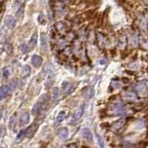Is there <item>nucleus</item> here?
Wrapping results in <instances>:
<instances>
[{"instance_id": "obj_14", "label": "nucleus", "mask_w": 148, "mask_h": 148, "mask_svg": "<svg viewBox=\"0 0 148 148\" xmlns=\"http://www.w3.org/2000/svg\"><path fill=\"white\" fill-rule=\"evenodd\" d=\"M41 48L44 52L47 49V38H46L45 34H42L41 35Z\"/></svg>"}, {"instance_id": "obj_13", "label": "nucleus", "mask_w": 148, "mask_h": 148, "mask_svg": "<svg viewBox=\"0 0 148 148\" xmlns=\"http://www.w3.org/2000/svg\"><path fill=\"white\" fill-rule=\"evenodd\" d=\"M29 121H30V114L28 112H25L21 116L20 125L21 127H23V126H25V125H27L28 123H29Z\"/></svg>"}, {"instance_id": "obj_32", "label": "nucleus", "mask_w": 148, "mask_h": 148, "mask_svg": "<svg viewBox=\"0 0 148 148\" xmlns=\"http://www.w3.org/2000/svg\"><path fill=\"white\" fill-rule=\"evenodd\" d=\"M147 24H148V22H147Z\"/></svg>"}, {"instance_id": "obj_23", "label": "nucleus", "mask_w": 148, "mask_h": 148, "mask_svg": "<svg viewBox=\"0 0 148 148\" xmlns=\"http://www.w3.org/2000/svg\"><path fill=\"white\" fill-rule=\"evenodd\" d=\"M96 138H97V141H98V145H100V148H105V145H104V140L102 139V137L99 135L98 133H96Z\"/></svg>"}, {"instance_id": "obj_16", "label": "nucleus", "mask_w": 148, "mask_h": 148, "mask_svg": "<svg viewBox=\"0 0 148 148\" xmlns=\"http://www.w3.org/2000/svg\"><path fill=\"white\" fill-rule=\"evenodd\" d=\"M66 118V112L65 111H61V112H59L58 115L57 116V118H56V124H59V123H61L64 119Z\"/></svg>"}, {"instance_id": "obj_20", "label": "nucleus", "mask_w": 148, "mask_h": 148, "mask_svg": "<svg viewBox=\"0 0 148 148\" xmlns=\"http://www.w3.org/2000/svg\"><path fill=\"white\" fill-rule=\"evenodd\" d=\"M124 122H125V120L124 119H119V120H117V121H115L113 124H112V127L113 129L115 130H119L121 128L123 125H124Z\"/></svg>"}, {"instance_id": "obj_7", "label": "nucleus", "mask_w": 148, "mask_h": 148, "mask_svg": "<svg viewBox=\"0 0 148 148\" xmlns=\"http://www.w3.org/2000/svg\"><path fill=\"white\" fill-rule=\"evenodd\" d=\"M124 111H125V108H124V105L122 103H117V104L113 105V112L116 115L123 114Z\"/></svg>"}, {"instance_id": "obj_33", "label": "nucleus", "mask_w": 148, "mask_h": 148, "mask_svg": "<svg viewBox=\"0 0 148 148\" xmlns=\"http://www.w3.org/2000/svg\"><path fill=\"white\" fill-rule=\"evenodd\" d=\"M0 1H1V0H0Z\"/></svg>"}, {"instance_id": "obj_5", "label": "nucleus", "mask_w": 148, "mask_h": 148, "mask_svg": "<svg viewBox=\"0 0 148 148\" xmlns=\"http://www.w3.org/2000/svg\"><path fill=\"white\" fill-rule=\"evenodd\" d=\"M9 92H10V88L9 85H2L0 86V100L5 99L8 95Z\"/></svg>"}, {"instance_id": "obj_22", "label": "nucleus", "mask_w": 148, "mask_h": 148, "mask_svg": "<svg viewBox=\"0 0 148 148\" xmlns=\"http://www.w3.org/2000/svg\"><path fill=\"white\" fill-rule=\"evenodd\" d=\"M59 96H60V91L58 87H55L53 89V99L55 101H57V100H58Z\"/></svg>"}, {"instance_id": "obj_27", "label": "nucleus", "mask_w": 148, "mask_h": 148, "mask_svg": "<svg viewBox=\"0 0 148 148\" xmlns=\"http://www.w3.org/2000/svg\"><path fill=\"white\" fill-rule=\"evenodd\" d=\"M9 77V68H5L3 71V78L8 79Z\"/></svg>"}, {"instance_id": "obj_4", "label": "nucleus", "mask_w": 148, "mask_h": 148, "mask_svg": "<svg viewBox=\"0 0 148 148\" xmlns=\"http://www.w3.org/2000/svg\"><path fill=\"white\" fill-rule=\"evenodd\" d=\"M37 129H38V125H37L36 123L32 124L29 128H28L27 130H25V136L28 138H32V136H34V134L35 133V132L37 131Z\"/></svg>"}, {"instance_id": "obj_11", "label": "nucleus", "mask_w": 148, "mask_h": 148, "mask_svg": "<svg viewBox=\"0 0 148 148\" xmlns=\"http://www.w3.org/2000/svg\"><path fill=\"white\" fill-rule=\"evenodd\" d=\"M82 94L83 95H84L85 97H87V98H92V96H94L95 95V91H94V88L91 87V86H87L85 87L84 89L82 90Z\"/></svg>"}, {"instance_id": "obj_26", "label": "nucleus", "mask_w": 148, "mask_h": 148, "mask_svg": "<svg viewBox=\"0 0 148 148\" xmlns=\"http://www.w3.org/2000/svg\"><path fill=\"white\" fill-rule=\"evenodd\" d=\"M52 83H53V78H52V76H48L47 80H46V82H45L46 87H47V88L51 87V86H52Z\"/></svg>"}, {"instance_id": "obj_2", "label": "nucleus", "mask_w": 148, "mask_h": 148, "mask_svg": "<svg viewBox=\"0 0 148 148\" xmlns=\"http://www.w3.org/2000/svg\"><path fill=\"white\" fill-rule=\"evenodd\" d=\"M84 108H85L84 105H81L78 108V109L75 111V112H74L72 118H71V124H75L81 119L83 112H84Z\"/></svg>"}, {"instance_id": "obj_19", "label": "nucleus", "mask_w": 148, "mask_h": 148, "mask_svg": "<svg viewBox=\"0 0 148 148\" xmlns=\"http://www.w3.org/2000/svg\"><path fill=\"white\" fill-rule=\"evenodd\" d=\"M125 96L128 100H135L136 99V92L132 91H128L125 92Z\"/></svg>"}, {"instance_id": "obj_31", "label": "nucleus", "mask_w": 148, "mask_h": 148, "mask_svg": "<svg viewBox=\"0 0 148 148\" xmlns=\"http://www.w3.org/2000/svg\"><path fill=\"white\" fill-rule=\"evenodd\" d=\"M0 148H3V147H0Z\"/></svg>"}, {"instance_id": "obj_25", "label": "nucleus", "mask_w": 148, "mask_h": 148, "mask_svg": "<svg viewBox=\"0 0 148 148\" xmlns=\"http://www.w3.org/2000/svg\"><path fill=\"white\" fill-rule=\"evenodd\" d=\"M18 87V82L17 81H12L9 84V88H10V91H14L16 90Z\"/></svg>"}, {"instance_id": "obj_1", "label": "nucleus", "mask_w": 148, "mask_h": 148, "mask_svg": "<svg viewBox=\"0 0 148 148\" xmlns=\"http://www.w3.org/2000/svg\"><path fill=\"white\" fill-rule=\"evenodd\" d=\"M48 100H49V97L46 94L42 95L39 98V100L37 101V103L34 105V108H32V115L36 116V115H39L40 113L43 112L45 108L46 105L48 103Z\"/></svg>"}, {"instance_id": "obj_10", "label": "nucleus", "mask_w": 148, "mask_h": 148, "mask_svg": "<svg viewBox=\"0 0 148 148\" xmlns=\"http://www.w3.org/2000/svg\"><path fill=\"white\" fill-rule=\"evenodd\" d=\"M42 63H43V58H42L39 55H34L32 57V64L34 65L35 68H39Z\"/></svg>"}, {"instance_id": "obj_9", "label": "nucleus", "mask_w": 148, "mask_h": 148, "mask_svg": "<svg viewBox=\"0 0 148 148\" xmlns=\"http://www.w3.org/2000/svg\"><path fill=\"white\" fill-rule=\"evenodd\" d=\"M73 89L72 84L69 82H63L62 84H61V90L64 92L65 95H68L69 94Z\"/></svg>"}, {"instance_id": "obj_24", "label": "nucleus", "mask_w": 148, "mask_h": 148, "mask_svg": "<svg viewBox=\"0 0 148 148\" xmlns=\"http://www.w3.org/2000/svg\"><path fill=\"white\" fill-rule=\"evenodd\" d=\"M20 50L22 54H25V53H27V51L29 50V48H28V45H26L25 44H21L20 45Z\"/></svg>"}, {"instance_id": "obj_12", "label": "nucleus", "mask_w": 148, "mask_h": 148, "mask_svg": "<svg viewBox=\"0 0 148 148\" xmlns=\"http://www.w3.org/2000/svg\"><path fill=\"white\" fill-rule=\"evenodd\" d=\"M82 136L87 140L88 142H92V132L89 129H83L82 131Z\"/></svg>"}, {"instance_id": "obj_15", "label": "nucleus", "mask_w": 148, "mask_h": 148, "mask_svg": "<svg viewBox=\"0 0 148 148\" xmlns=\"http://www.w3.org/2000/svg\"><path fill=\"white\" fill-rule=\"evenodd\" d=\"M31 71H32V69H31L30 66H28V65H24V66L21 68V76H22V78H27L28 76H30Z\"/></svg>"}, {"instance_id": "obj_30", "label": "nucleus", "mask_w": 148, "mask_h": 148, "mask_svg": "<svg viewBox=\"0 0 148 148\" xmlns=\"http://www.w3.org/2000/svg\"><path fill=\"white\" fill-rule=\"evenodd\" d=\"M24 136H25V131H21L20 133H18V135L17 139H18V140H21V139L23 138Z\"/></svg>"}, {"instance_id": "obj_28", "label": "nucleus", "mask_w": 148, "mask_h": 148, "mask_svg": "<svg viewBox=\"0 0 148 148\" xmlns=\"http://www.w3.org/2000/svg\"><path fill=\"white\" fill-rule=\"evenodd\" d=\"M57 26L58 27H59V28H58V29L59 30V31H66L67 29H66V26H65V24H64V22H58V24H57Z\"/></svg>"}, {"instance_id": "obj_3", "label": "nucleus", "mask_w": 148, "mask_h": 148, "mask_svg": "<svg viewBox=\"0 0 148 148\" xmlns=\"http://www.w3.org/2000/svg\"><path fill=\"white\" fill-rule=\"evenodd\" d=\"M148 89V81H142L140 82H138L137 84L134 86V91L137 94L143 95L147 91Z\"/></svg>"}, {"instance_id": "obj_21", "label": "nucleus", "mask_w": 148, "mask_h": 148, "mask_svg": "<svg viewBox=\"0 0 148 148\" xmlns=\"http://www.w3.org/2000/svg\"><path fill=\"white\" fill-rule=\"evenodd\" d=\"M23 12H24V5H21L20 8H18V10H17V14H16V16H17V18L18 20H21V18H22L23 17Z\"/></svg>"}, {"instance_id": "obj_6", "label": "nucleus", "mask_w": 148, "mask_h": 148, "mask_svg": "<svg viewBox=\"0 0 148 148\" xmlns=\"http://www.w3.org/2000/svg\"><path fill=\"white\" fill-rule=\"evenodd\" d=\"M37 40H38V34H37V32H34V34L32 35L31 39L29 41V44H28V48H29L30 51L32 50L36 46Z\"/></svg>"}, {"instance_id": "obj_29", "label": "nucleus", "mask_w": 148, "mask_h": 148, "mask_svg": "<svg viewBox=\"0 0 148 148\" xmlns=\"http://www.w3.org/2000/svg\"><path fill=\"white\" fill-rule=\"evenodd\" d=\"M142 45H143V47L148 48V37H145V38H143V40L142 42Z\"/></svg>"}, {"instance_id": "obj_18", "label": "nucleus", "mask_w": 148, "mask_h": 148, "mask_svg": "<svg viewBox=\"0 0 148 148\" xmlns=\"http://www.w3.org/2000/svg\"><path fill=\"white\" fill-rule=\"evenodd\" d=\"M16 122H17V115L13 114L10 117V119H9V129L13 130L14 127L16 126Z\"/></svg>"}, {"instance_id": "obj_8", "label": "nucleus", "mask_w": 148, "mask_h": 148, "mask_svg": "<svg viewBox=\"0 0 148 148\" xmlns=\"http://www.w3.org/2000/svg\"><path fill=\"white\" fill-rule=\"evenodd\" d=\"M5 25H6L8 28H14V26L16 25V20L15 18L10 16V15H8L6 18H5Z\"/></svg>"}, {"instance_id": "obj_17", "label": "nucleus", "mask_w": 148, "mask_h": 148, "mask_svg": "<svg viewBox=\"0 0 148 148\" xmlns=\"http://www.w3.org/2000/svg\"><path fill=\"white\" fill-rule=\"evenodd\" d=\"M58 133V136L61 139H66L69 135V131L67 128H61Z\"/></svg>"}]
</instances>
